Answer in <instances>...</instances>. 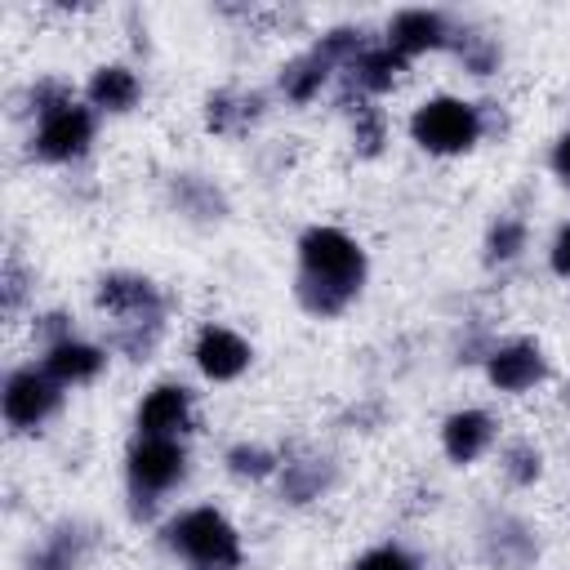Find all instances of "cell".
<instances>
[{
  "instance_id": "d4e9b609",
  "label": "cell",
  "mask_w": 570,
  "mask_h": 570,
  "mask_svg": "<svg viewBox=\"0 0 570 570\" xmlns=\"http://www.w3.org/2000/svg\"><path fill=\"white\" fill-rule=\"evenodd\" d=\"M552 169H557V178L570 187V129L557 138V147H552Z\"/></svg>"
},
{
  "instance_id": "ba28073f",
  "label": "cell",
  "mask_w": 570,
  "mask_h": 570,
  "mask_svg": "<svg viewBox=\"0 0 570 570\" xmlns=\"http://www.w3.org/2000/svg\"><path fill=\"white\" fill-rule=\"evenodd\" d=\"M191 428V392L183 383H156L138 405V436L178 441Z\"/></svg>"
},
{
  "instance_id": "ac0fdd59",
  "label": "cell",
  "mask_w": 570,
  "mask_h": 570,
  "mask_svg": "<svg viewBox=\"0 0 570 570\" xmlns=\"http://www.w3.org/2000/svg\"><path fill=\"white\" fill-rule=\"evenodd\" d=\"M485 249H490V263H508V258H517V254L525 249V223H517V218H499V223L490 227Z\"/></svg>"
},
{
  "instance_id": "cb8c5ba5",
  "label": "cell",
  "mask_w": 570,
  "mask_h": 570,
  "mask_svg": "<svg viewBox=\"0 0 570 570\" xmlns=\"http://www.w3.org/2000/svg\"><path fill=\"white\" fill-rule=\"evenodd\" d=\"M552 272L570 281V223H566V227L557 232V240H552Z\"/></svg>"
},
{
  "instance_id": "4fadbf2b",
  "label": "cell",
  "mask_w": 570,
  "mask_h": 570,
  "mask_svg": "<svg viewBox=\"0 0 570 570\" xmlns=\"http://www.w3.org/2000/svg\"><path fill=\"white\" fill-rule=\"evenodd\" d=\"M102 365H107L102 347L80 343L76 334L62 338V343H53V347H45V370H49V379H58L62 387H67V383H89V379H98Z\"/></svg>"
},
{
  "instance_id": "8fae6325",
  "label": "cell",
  "mask_w": 570,
  "mask_h": 570,
  "mask_svg": "<svg viewBox=\"0 0 570 570\" xmlns=\"http://www.w3.org/2000/svg\"><path fill=\"white\" fill-rule=\"evenodd\" d=\"M387 45H392L401 58H414V53H428V49L450 45V27H445L441 13L405 9V13L392 18V27H387Z\"/></svg>"
},
{
  "instance_id": "9a60e30c",
  "label": "cell",
  "mask_w": 570,
  "mask_h": 570,
  "mask_svg": "<svg viewBox=\"0 0 570 570\" xmlns=\"http://www.w3.org/2000/svg\"><path fill=\"white\" fill-rule=\"evenodd\" d=\"M138 94H142V85L129 67H98L89 80V102L98 111H129L138 102Z\"/></svg>"
},
{
  "instance_id": "7402d4cb",
  "label": "cell",
  "mask_w": 570,
  "mask_h": 570,
  "mask_svg": "<svg viewBox=\"0 0 570 570\" xmlns=\"http://www.w3.org/2000/svg\"><path fill=\"white\" fill-rule=\"evenodd\" d=\"M508 476H512V481H521V485H525V481H534V476H539V450H534V445H525V441H517V445L508 450Z\"/></svg>"
},
{
  "instance_id": "52a82bcc",
  "label": "cell",
  "mask_w": 570,
  "mask_h": 570,
  "mask_svg": "<svg viewBox=\"0 0 570 570\" xmlns=\"http://www.w3.org/2000/svg\"><path fill=\"white\" fill-rule=\"evenodd\" d=\"M98 307L107 316H116L120 325H134V330H142V325L156 330L160 312H165L156 285L142 281V276H129V272H111V276L98 281Z\"/></svg>"
},
{
  "instance_id": "30bf717a",
  "label": "cell",
  "mask_w": 570,
  "mask_h": 570,
  "mask_svg": "<svg viewBox=\"0 0 570 570\" xmlns=\"http://www.w3.org/2000/svg\"><path fill=\"white\" fill-rule=\"evenodd\" d=\"M485 374H490V383L499 392H525V387L543 383L548 361H543V352L534 343H503V347H494L485 356Z\"/></svg>"
},
{
  "instance_id": "3957f363",
  "label": "cell",
  "mask_w": 570,
  "mask_h": 570,
  "mask_svg": "<svg viewBox=\"0 0 570 570\" xmlns=\"http://www.w3.org/2000/svg\"><path fill=\"white\" fill-rule=\"evenodd\" d=\"M481 107L463 102V98H428L414 120H410V134L423 151H436V156H459L468 151L476 138H481Z\"/></svg>"
},
{
  "instance_id": "7c38bea8",
  "label": "cell",
  "mask_w": 570,
  "mask_h": 570,
  "mask_svg": "<svg viewBox=\"0 0 570 570\" xmlns=\"http://www.w3.org/2000/svg\"><path fill=\"white\" fill-rule=\"evenodd\" d=\"M490 441H494V419L485 410H454L445 419V428H441V445H445V454L454 463L481 459L490 450Z\"/></svg>"
},
{
  "instance_id": "603a6c76",
  "label": "cell",
  "mask_w": 570,
  "mask_h": 570,
  "mask_svg": "<svg viewBox=\"0 0 570 570\" xmlns=\"http://www.w3.org/2000/svg\"><path fill=\"white\" fill-rule=\"evenodd\" d=\"M459 53L468 58V67H472L476 76H485V71L494 67V58H499V49H494V45H490L485 36H468V40L459 45Z\"/></svg>"
},
{
  "instance_id": "7a4b0ae2",
  "label": "cell",
  "mask_w": 570,
  "mask_h": 570,
  "mask_svg": "<svg viewBox=\"0 0 570 570\" xmlns=\"http://www.w3.org/2000/svg\"><path fill=\"white\" fill-rule=\"evenodd\" d=\"M165 543L191 570H236L240 566V534L218 508H187L165 525Z\"/></svg>"
},
{
  "instance_id": "5bb4252c",
  "label": "cell",
  "mask_w": 570,
  "mask_h": 570,
  "mask_svg": "<svg viewBox=\"0 0 570 570\" xmlns=\"http://www.w3.org/2000/svg\"><path fill=\"white\" fill-rule=\"evenodd\" d=\"M401 71H405V58L392 45H383V49H365L347 67V80H352L356 94H383V89H392L401 80Z\"/></svg>"
},
{
  "instance_id": "6da1fadb",
  "label": "cell",
  "mask_w": 570,
  "mask_h": 570,
  "mask_svg": "<svg viewBox=\"0 0 570 570\" xmlns=\"http://www.w3.org/2000/svg\"><path fill=\"white\" fill-rule=\"evenodd\" d=\"M365 281V249L338 227H312L298 240V303L312 316L343 312Z\"/></svg>"
},
{
  "instance_id": "e0dca14e",
  "label": "cell",
  "mask_w": 570,
  "mask_h": 570,
  "mask_svg": "<svg viewBox=\"0 0 570 570\" xmlns=\"http://www.w3.org/2000/svg\"><path fill=\"white\" fill-rule=\"evenodd\" d=\"M334 67L312 49V53H303V58H294L285 71H281V89H285V98H294V102H307L321 85H325V76H330Z\"/></svg>"
},
{
  "instance_id": "ffe728a7",
  "label": "cell",
  "mask_w": 570,
  "mask_h": 570,
  "mask_svg": "<svg viewBox=\"0 0 570 570\" xmlns=\"http://www.w3.org/2000/svg\"><path fill=\"white\" fill-rule=\"evenodd\" d=\"M227 468H232L236 476H267V472L276 468V454L263 450V445H232V450H227Z\"/></svg>"
},
{
  "instance_id": "2e32d148",
  "label": "cell",
  "mask_w": 570,
  "mask_h": 570,
  "mask_svg": "<svg viewBox=\"0 0 570 570\" xmlns=\"http://www.w3.org/2000/svg\"><path fill=\"white\" fill-rule=\"evenodd\" d=\"M258 111H263V98H258V94L223 89V94H214V98H209L205 120H209V129H214V134H240V129H249V125L258 120Z\"/></svg>"
},
{
  "instance_id": "44dd1931",
  "label": "cell",
  "mask_w": 570,
  "mask_h": 570,
  "mask_svg": "<svg viewBox=\"0 0 570 570\" xmlns=\"http://www.w3.org/2000/svg\"><path fill=\"white\" fill-rule=\"evenodd\" d=\"M352 570H419V561L405 552V548H396V543H383V548H370Z\"/></svg>"
},
{
  "instance_id": "8992f818",
  "label": "cell",
  "mask_w": 570,
  "mask_h": 570,
  "mask_svg": "<svg viewBox=\"0 0 570 570\" xmlns=\"http://www.w3.org/2000/svg\"><path fill=\"white\" fill-rule=\"evenodd\" d=\"M89 142H94V116L85 107L62 102V107L40 111L36 138H31L36 156H45V160H76V156L89 151Z\"/></svg>"
},
{
  "instance_id": "9c48e42d",
  "label": "cell",
  "mask_w": 570,
  "mask_h": 570,
  "mask_svg": "<svg viewBox=\"0 0 570 570\" xmlns=\"http://www.w3.org/2000/svg\"><path fill=\"white\" fill-rule=\"evenodd\" d=\"M191 356H196V365H200L205 379L227 383V379L245 374V365H249L254 352H249V343H245L236 330H227V325H205Z\"/></svg>"
},
{
  "instance_id": "d6986e66",
  "label": "cell",
  "mask_w": 570,
  "mask_h": 570,
  "mask_svg": "<svg viewBox=\"0 0 570 570\" xmlns=\"http://www.w3.org/2000/svg\"><path fill=\"white\" fill-rule=\"evenodd\" d=\"M352 134H356L361 151H379V147H383V134H387L383 111H379L374 102H356V107H352Z\"/></svg>"
},
{
  "instance_id": "5b68a950",
  "label": "cell",
  "mask_w": 570,
  "mask_h": 570,
  "mask_svg": "<svg viewBox=\"0 0 570 570\" xmlns=\"http://www.w3.org/2000/svg\"><path fill=\"white\" fill-rule=\"evenodd\" d=\"M58 401H62V383L49 379L45 365H40V370L27 365V370H13V374L4 379V419H9V428H18V432L40 428V423L58 410Z\"/></svg>"
},
{
  "instance_id": "277c9868",
  "label": "cell",
  "mask_w": 570,
  "mask_h": 570,
  "mask_svg": "<svg viewBox=\"0 0 570 570\" xmlns=\"http://www.w3.org/2000/svg\"><path fill=\"white\" fill-rule=\"evenodd\" d=\"M187 476V454L169 436H138L129 450V494L147 512L165 490H174Z\"/></svg>"
}]
</instances>
